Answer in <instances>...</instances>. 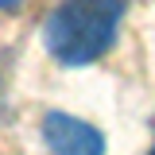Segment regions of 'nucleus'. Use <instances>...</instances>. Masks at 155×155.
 <instances>
[{
    "label": "nucleus",
    "mask_w": 155,
    "mask_h": 155,
    "mask_svg": "<svg viewBox=\"0 0 155 155\" xmlns=\"http://www.w3.org/2000/svg\"><path fill=\"white\" fill-rule=\"evenodd\" d=\"M124 0H58L43 23V43L62 66H89L113 47Z\"/></svg>",
    "instance_id": "1"
},
{
    "label": "nucleus",
    "mask_w": 155,
    "mask_h": 155,
    "mask_svg": "<svg viewBox=\"0 0 155 155\" xmlns=\"http://www.w3.org/2000/svg\"><path fill=\"white\" fill-rule=\"evenodd\" d=\"M43 140L54 155H105V136L93 124L66 113H47L43 120Z\"/></svg>",
    "instance_id": "2"
},
{
    "label": "nucleus",
    "mask_w": 155,
    "mask_h": 155,
    "mask_svg": "<svg viewBox=\"0 0 155 155\" xmlns=\"http://www.w3.org/2000/svg\"><path fill=\"white\" fill-rule=\"evenodd\" d=\"M19 4H23V0H0V12H4V8H19Z\"/></svg>",
    "instance_id": "3"
},
{
    "label": "nucleus",
    "mask_w": 155,
    "mask_h": 155,
    "mask_svg": "<svg viewBox=\"0 0 155 155\" xmlns=\"http://www.w3.org/2000/svg\"><path fill=\"white\" fill-rule=\"evenodd\" d=\"M151 155H155V151H151Z\"/></svg>",
    "instance_id": "4"
}]
</instances>
